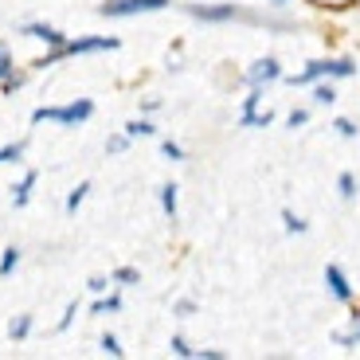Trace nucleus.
I'll use <instances>...</instances> for the list:
<instances>
[{"mask_svg":"<svg viewBox=\"0 0 360 360\" xmlns=\"http://www.w3.org/2000/svg\"><path fill=\"white\" fill-rule=\"evenodd\" d=\"M90 114H94V102H90V98H75V102H67V106H39L36 114H32V122H59V126H79V122H86Z\"/></svg>","mask_w":360,"mask_h":360,"instance_id":"1","label":"nucleus"},{"mask_svg":"<svg viewBox=\"0 0 360 360\" xmlns=\"http://www.w3.org/2000/svg\"><path fill=\"white\" fill-rule=\"evenodd\" d=\"M356 71V67H352V59H317V63H309L306 71L302 75H294V86H309V82H317V79H325V75H329V79H349V75Z\"/></svg>","mask_w":360,"mask_h":360,"instance_id":"2","label":"nucleus"},{"mask_svg":"<svg viewBox=\"0 0 360 360\" xmlns=\"http://www.w3.org/2000/svg\"><path fill=\"white\" fill-rule=\"evenodd\" d=\"M117 47V39L114 36H86V39H67L63 47H55L51 55H47L39 67H47V63H55L59 55H86V51H114Z\"/></svg>","mask_w":360,"mask_h":360,"instance_id":"3","label":"nucleus"},{"mask_svg":"<svg viewBox=\"0 0 360 360\" xmlns=\"http://www.w3.org/2000/svg\"><path fill=\"white\" fill-rule=\"evenodd\" d=\"M169 8V0H106L102 16H141V12H161Z\"/></svg>","mask_w":360,"mask_h":360,"instance_id":"4","label":"nucleus"},{"mask_svg":"<svg viewBox=\"0 0 360 360\" xmlns=\"http://www.w3.org/2000/svg\"><path fill=\"white\" fill-rule=\"evenodd\" d=\"M188 16L207 20V24H224V20L239 16V8H235V4H188Z\"/></svg>","mask_w":360,"mask_h":360,"instance_id":"5","label":"nucleus"},{"mask_svg":"<svg viewBox=\"0 0 360 360\" xmlns=\"http://www.w3.org/2000/svg\"><path fill=\"white\" fill-rule=\"evenodd\" d=\"M325 286H329V294H333L337 302H352V286H349L341 266H325Z\"/></svg>","mask_w":360,"mask_h":360,"instance_id":"6","label":"nucleus"},{"mask_svg":"<svg viewBox=\"0 0 360 360\" xmlns=\"http://www.w3.org/2000/svg\"><path fill=\"white\" fill-rule=\"evenodd\" d=\"M278 75H282L278 71V59H259V63L247 71V82H251V86H262V82H274Z\"/></svg>","mask_w":360,"mask_h":360,"instance_id":"7","label":"nucleus"},{"mask_svg":"<svg viewBox=\"0 0 360 360\" xmlns=\"http://www.w3.org/2000/svg\"><path fill=\"white\" fill-rule=\"evenodd\" d=\"M24 36L44 39V44H51V47H63V44H67L63 32H55V27H47V24H27V27H24Z\"/></svg>","mask_w":360,"mask_h":360,"instance_id":"8","label":"nucleus"},{"mask_svg":"<svg viewBox=\"0 0 360 360\" xmlns=\"http://www.w3.org/2000/svg\"><path fill=\"white\" fill-rule=\"evenodd\" d=\"M32 184H36V172H27V176L20 180V188L12 192V204H16V207H24V204H27V196H32Z\"/></svg>","mask_w":360,"mask_h":360,"instance_id":"9","label":"nucleus"},{"mask_svg":"<svg viewBox=\"0 0 360 360\" xmlns=\"http://www.w3.org/2000/svg\"><path fill=\"white\" fill-rule=\"evenodd\" d=\"M161 207L169 219H176V184H165L161 188Z\"/></svg>","mask_w":360,"mask_h":360,"instance_id":"10","label":"nucleus"},{"mask_svg":"<svg viewBox=\"0 0 360 360\" xmlns=\"http://www.w3.org/2000/svg\"><path fill=\"white\" fill-rule=\"evenodd\" d=\"M282 224H286V231H290V235H302V231H306V219L294 216L290 207H282Z\"/></svg>","mask_w":360,"mask_h":360,"instance_id":"11","label":"nucleus"},{"mask_svg":"<svg viewBox=\"0 0 360 360\" xmlns=\"http://www.w3.org/2000/svg\"><path fill=\"white\" fill-rule=\"evenodd\" d=\"M27 333H32V317H16V321L8 325V337H12V341H24Z\"/></svg>","mask_w":360,"mask_h":360,"instance_id":"12","label":"nucleus"},{"mask_svg":"<svg viewBox=\"0 0 360 360\" xmlns=\"http://www.w3.org/2000/svg\"><path fill=\"white\" fill-rule=\"evenodd\" d=\"M337 188H341L345 200H352L356 196V176H352V172H341V176H337Z\"/></svg>","mask_w":360,"mask_h":360,"instance_id":"13","label":"nucleus"},{"mask_svg":"<svg viewBox=\"0 0 360 360\" xmlns=\"http://www.w3.org/2000/svg\"><path fill=\"white\" fill-rule=\"evenodd\" d=\"M239 126H243V129H255V126H270V110H266V114H259V110H255V114H243V117H239Z\"/></svg>","mask_w":360,"mask_h":360,"instance_id":"14","label":"nucleus"},{"mask_svg":"<svg viewBox=\"0 0 360 360\" xmlns=\"http://www.w3.org/2000/svg\"><path fill=\"white\" fill-rule=\"evenodd\" d=\"M16 262H20V251H16V247H8V251H4V259H0V274H12V270H16Z\"/></svg>","mask_w":360,"mask_h":360,"instance_id":"15","label":"nucleus"},{"mask_svg":"<svg viewBox=\"0 0 360 360\" xmlns=\"http://www.w3.org/2000/svg\"><path fill=\"white\" fill-rule=\"evenodd\" d=\"M149 134H153V126H149V122H129V126H126L129 141H134V137H149Z\"/></svg>","mask_w":360,"mask_h":360,"instance_id":"16","label":"nucleus"},{"mask_svg":"<svg viewBox=\"0 0 360 360\" xmlns=\"http://www.w3.org/2000/svg\"><path fill=\"white\" fill-rule=\"evenodd\" d=\"M20 153H24V145H4V149H0V165H8V161H20Z\"/></svg>","mask_w":360,"mask_h":360,"instance_id":"17","label":"nucleus"},{"mask_svg":"<svg viewBox=\"0 0 360 360\" xmlns=\"http://www.w3.org/2000/svg\"><path fill=\"white\" fill-rule=\"evenodd\" d=\"M86 192H90V184H79V188H75L71 196H67V212H75V207H79L82 200H86Z\"/></svg>","mask_w":360,"mask_h":360,"instance_id":"18","label":"nucleus"},{"mask_svg":"<svg viewBox=\"0 0 360 360\" xmlns=\"http://www.w3.org/2000/svg\"><path fill=\"white\" fill-rule=\"evenodd\" d=\"M117 306H122V302H117L114 294H110V297H98V302H94V314H114Z\"/></svg>","mask_w":360,"mask_h":360,"instance_id":"19","label":"nucleus"},{"mask_svg":"<svg viewBox=\"0 0 360 360\" xmlns=\"http://www.w3.org/2000/svg\"><path fill=\"white\" fill-rule=\"evenodd\" d=\"M314 102L329 106V102H337V90H333V86H317V90H314Z\"/></svg>","mask_w":360,"mask_h":360,"instance_id":"20","label":"nucleus"},{"mask_svg":"<svg viewBox=\"0 0 360 360\" xmlns=\"http://www.w3.org/2000/svg\"><path fill=\"white\" fill-rule=\"evenodd\" d=\"M102 352H106V356H122V352H126V349H122V345H117V337H102Z\"/></svg>","mask_w":360,"mask_h":360,"instance_id":"21","label":"nucleus"},{"mask_svg":"<svg viewBox=\"0 0 360 360\" xmlns=\"http://www.w3.org/2000/svg\"><path fill=\"white\" fill-rule=\"evenodd\" d=\"M169 349L176 352V356H196V349H188V341H184V337H172Z\"/></svg>","mask_w":360,"mask_h":360,"instance_id":"22","label":"nucleus"},{"mask_svg":"<svg viewBox=\"0 0 360 360\" xmlns=\"http://www.w3.org/2000/svg\"><path fill=\"white\" fill-rule=\"evenodd\" d=\"M12 75V55H8V47H0V82Z\"/></svg>","mask_w":360,"mask_h":360,"instance_id":"23","label":"nucleus"},{"mask_svg":"<svg viewBox=\"0 0 360 360\" xmlns=\"http://www.w3.org/2000/svg\"><path fill=\"white\" fill-rule=\"evenodd\" d=\"M137 278H141V274H137V270H129V266H122V270L114 274V282H126V286H134Z\"/></svg>","mask_w":360,"mask_h":360,"instance_id":"24","label":"nucleus"},{"mask_svg":"<svg viewBox=\"0 0 360 360\" xmlns=\"http://www.w3.org/2000/svg\"><path fill=\"white\" fill-rule=\"evenodd\" d=\"M337 341H341L345 349H352V345H360V317H356V329H352V333H341Z\"/></svg>","mask_w":360,"mask_h":360,"instance_id":"25","label":"nucleus"},{"mask_svg":"<svg viewBox=\"0 0 360 360\" xmlns=\"http://www.w3.org/2000/svg\"><path fill=\"white\" fill-rule=\"evenodd\" d=\"M333 129H341V137H356V126H352L349 117H337V126Z\"/></svg>","mask_w":360,"mask_h":360,"instance_id":"26","label":"nucleus"},{"mask_svg":"<svg viewBox=\"0 0 360 360\" xmlns=\"http://www.w3.org/2000/svg\"><path fill=\"white\" fill-rule=\"evenodd\" d=\"M165 157H169V161H180V157H184V149H180L176 141H165Z\"/></svg>","mask_w":360,"mask_h":360,"instance_id":"27","label":"nucleus"},{"mask_svg":"<svg viewBox=\"0 0 360 360\" xmlns=\"http://www.w3.org/2000/svg\"><path fill=\"white\" fill-rule=\"evenodd\" d=\"M126 145H129V137H110V145H106V149H110V153H122Z\"/></svg>","mask_w":360,"mask_h":360,"instance_id":"28","label":"nucleus"},{"mask_svg":"<svg viewBox=\"0 0 360 360\" xmlns=\"http://www.w3.org/2000/svg\"><path fill=\"white\" fill-rule=\"evenodd\" d=\"M306 122H309V114H306V110H294V114H290V126H306Z\"/></svg>","mask_w":360,"mask_h":360,"instance_id":"29","label":"nucleus"},{"mask_svg":"<svg viewBox=\"0 0 360 360\" xmlns=\"http://www.w3.org/2000/svg\"><path fill=\"white\" fill-rule=\"evenodd\" d=\"M196 356H204V360H224V352H216V349H200Z\"/></svg>","mask_w":360,"mask_h":360,"instance_id":"30","label":"nucleus"},{"mask_svg":"<svg viewBox=\"0 0 360 360\" xmlns=\"http://www.w3.org/2000/svg\"><path fill=\"white\" fill-rule=\"evenodd\" d=\"M192 309H196V302H188V297H184V302H176V314H192Z\"/></svg>","mask_w":360,"mask_h":360,"instance_id":"31","label":"nucleus"},{"mask_svg":"<svg viewBox=\"0 0 360 360\" xmlns=\"http://www.w3.org/2000/svg\"><path fill=\"white\" fill-rule=\"evenodd\" d=\"M317 4H325V0H317ZM329 4H337V8H349L352 0H329Z\"/></svg>","mask_w":360,"mask_h":360,"instance_id":"32","label":"nucleus"}]
</instances>
